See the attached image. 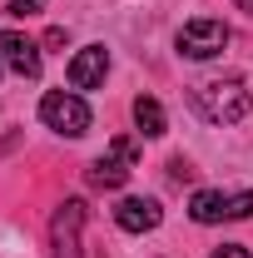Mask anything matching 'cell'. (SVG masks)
I'll list each match as a JSON object with an SVG mask.
<instances>
[{"label":"cell","mask_w":253,"mask_h":258,"mask_svg":"<svg viewBox=\"0 0 253 258\" xmlns=\"http://www.w3.org/2000/svg\"><path fill=\"white\" fill-rule=\"evenodd\" d=\"M189 104L209 124H238L253 109V95L243 90V80H204V85H194Z\"/></svg>","instance_id":"6da1fadb"},{"label":"cell","mask_w":253,"mask_h":258,"mask_svg":"<svg viewBox=\"0 0 253 258\" xmlns=\"http://www.w3.org/2000/svg\"><path fill=\"white\" fill-rule=\"evenodd\" d=\"M40 119L55 129V134H65V139H80V134L90 129V104H85L80 95L50 90V95L40 99Z\"/></svg>","instance_id":"7a4b0ae2"},{"label":"cell","mask_w":253,"mask_h":258,"mask_svg":"<svg viewBox=\"0 0 253 258\" xmlns=\"http://www.w3.org/2000/svg\"><path fill=\"white\" fill-rule=\"evenodd\" d=\"M228 25L223 20H189L184 30H179V55H189V60H214V55H223L228 50Z\"/></svg>","instance_id":"3957f363"},{"label":"cell","mask_w":253,"mask_h":258,"mask_svg":"<svg viewBox=\"0 0 253 258\" xmlns=\"http://www.w3.org/2000/svg\"><path fill=\"white\" fill-rule=\"evenodd\" d=\"M189 214L199 224H223V219H248L253 214V194H214V189H199L189 199Z\"/></svg>","instance_id":"277c9868"},{"label":"cell","mask_w":253,"mask_h":258,"mask_svg":"<svg viewBox=\"0 0 253 258\" xmlns=\"http://www.w3.org/2000/svg\"><path fill=\"white\" fill-rule=\"evenodd\" d=\"M134 139H114V149H109V159H95L90 164V184L95 189H119L129 179V164H134Z\"/></svg>","instance_id":"5b68a950"},{"label":"cell","mask_w":253,"mask_h":258,"mask_svg":"<svg viewBox=\"0 0 253 258\" xmlns=\"http://www.w3.org/2000/svg\"><path fill=\"white\" fill-rule=\"evenodd\" d=\"M104 70H109V50L104 45H85L70 60V85L75 90H95V85H104Z\"/></svg>","instance_id":"8992f818"},{"label":"cell","mask_w":253,"mask_h":258,"mask_svg":"<svg viewBox=\"0 0 253 258\" xmlns=\"http://www.w3.org/2000/svg\"><path fill=\"white\" fill-rule=\"evenodd\" d=\"M159 219H164L159 204L154 199H139V194L134 199H119V209H114V224L124 228V233H149V228H159Z\"/></svg>","instance_id":"52a82bcc"},{"label":"cell","mask_w":253,"mask_h":258,"mask_svg":"<svg viewBox=\"0 0 253 258\" xmlns=\"http://www.w3.org/2000/svg\"><path fill=\"white\" fill-rule=\"evenodd\" d=\"M80 224H85V204L80 199H65L60 214H55V248H60V258H80Z\"/></svg>","instance_id":"ba28073f"},{"label":"cell","mask_w":253,"mask_h":258,"mask_svg":"<svg viewBox=\"0 0 253 258\" xmlns=\"http://www.w3.org/2000/svg\"><path fill=\"white\" fill-rule=\"evenodd\" d=\"M0 50H5V60H10L15 75H25V80L40 75V50H35V40H25L20 30H5V35H0Z\"/></svg>","instance_id":"9c48e42d"},{"label":"cell","mask_w":253,"mask_h":258,"mask_svg":"<svg viewBox=\"0 0 253 258\" xmlns=\"http://www.w3.org/2000/svg\"><path fill=\"white\" fill-rule=\"evenodd\" d=\"M134 124L144 129V134H164V109H159V99H149V95H139L134 99Z\"/></svg>","instance_id":"30bf717a"},{"label":"cell","mask_w":253,"mask_h":258,"mask_svg":"<svg viewBox=\"0 0 253 258\" xmlns=\"http://www.w3.org/2000/svg\"><path fill=\"white\" fill-rule=\"evenodd\" d=\"M214 258H248V248H238V243H223Z\"/></svg>","instance_id":"8fae6325"},{"label":"cell","mask_w":253,"mask_h":258,"mask_svg":"<svg viewBox=\"0 0 253 258\" xmlns=\"http://www.w3.org/2000/svg\"><path fill=\"white\" fill-rule=\"evenodd\" d=\"M233 5H238V10H248V15H253V0H233Z\"/></svg>","instance_id":"7c38bea8"},{"label":"cell","mask_w":253,"mask_h":258,"mask_svg":"<svg viewBox=\"0 0 253 258\" xmlns=\"http://www.w3.org/2000/svg\"><path fill=\"white\" fill-rule=\"evenodd\" d=\"M0 64H5V50H0Z\"/></svg>","instance_id":"4fadbf2b"}]
</instances>
